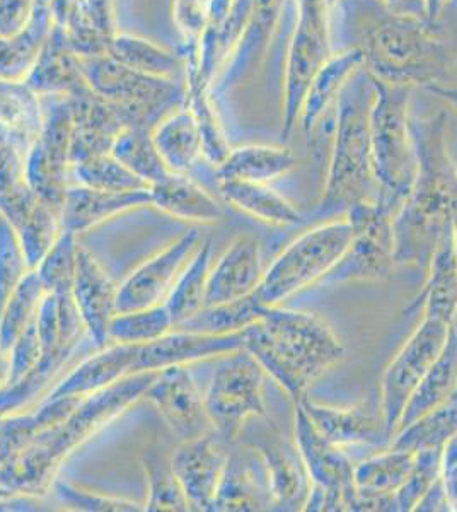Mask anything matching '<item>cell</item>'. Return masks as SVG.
<instances>
[{
  "instance_id": "cell-11",
  "label": "cell",
  "mask_w": 457,
  "mask_h": 512,
  "mask_svg": "<svg viewBox=\"0 0 457 512\" xmlns=\"http://www.w3.org/2000/svg\"><path fill=\"white\" fill-rule=\"evenodd\" d=\"M144 400L157 408L166 425L174 436L180 437V441L214 432L205 410L203 395L188 371V366L166 367L159 371L145 391Z\"/></svg>"
},
{
  "instance_id": "cell-15",
  "label": "cell",
  "mask_w": 457,
  "mask_h": 512,
  "mask_svg": "<svg viewBox=\"0 0 457 512\" xmlns=\"http://www.w3.org/2000/svg\"><path fill=\"white\" fill-rule=\"evenodd\" d=\"M418 451L391 448L353 468L355 501L352 509H386L396 506V494L410 480Z\"/></svg>"
},
{
  "instance_id": "cell-27",
  "label": "cell",
  "mask_w": 457,
  "mask_h": 512,
  "mask_svg": "<svg viewBox=\"0 0 457 512\" xmlns=\"http://www.w3.org/2000/svg\"><path fill=\"white\" fill-rule=\"evenodd\" d=\"M260 299L255 292L251 296L243 297L239 301L219 304V306H205L190 320L183 321L174 330L185 332L212 333V335H224V333L244 332L248 326L260 320Z\"/></svg>"
},
{
  "instance_id": "cell-6",
  "label": "cell",
  "mask_w": 457,
  "mask_h": 512,
  "mask_svg": "<svg viewBox=\"0 0 457 512\" xmlns=\"http://www.w3.org/2000/svg\"><path fill=\"white\" fill-rule=\"evenodd\" d=\"M451 330V323L425 316L386 367L381 381V415L389 441H393L406 405L418 384L422 383L446 347Z\"/></svg>"
},
{
  "instance_id": "cell-4",
  "label": "cell",
  "mask_w": 457,
  "mask_h": 512,
  "mask_svg": "<svg viewBox=\"0 0 457 512\" xmlns=\"http://www.w3.org/2000/svg\"><path fill=\"white\" fill-rule=\"evenodd\" d=\"M348 219H333L294 239L265 270L255 294L265 306H280L307 287L319 286L352 245Z\"/></svg>"
},
{
  "instance_id": "cell-32",
  "label": "cell",
  "mask_w": 457,
  "mask_h": 512,
  "mask_svg": "<svg viewBox=\"0 0 457 512\" xmlns=\"http://www.w3.org/2000/svg\"><path fill=\"white\" fill-rule=\"evenodd\" d=\"M47 291L41 286L35 270L21 280V284L12 292L6 308L0 315V345L9 354L19 335L35 320L40 311L41 301Z\"/></svg>"
},
{
  "instance_id": "cell-5",
  "label": "cell",
  "mask_w": 457,
  "mask_h": 512,
  "mask_svg": "<svg viewBox=\"0 0 457 512\" xmlns=\"http://www.w3.org/2000/svg\"><path fill=\"white\" fill-rule=\"evenodd\" d=\"M267 374L248 350L220 357L203 395L205 410L217 436L238 443L251 419H268L265 403Z\"/></svg>"
},
{
  "instance_id": "cell-40",
  "label": "cell",
  "mask_w": 457,
  "mask_h": 512,
  "mask_svg": "<svg viewBox=\"0 0 457 512\" xmlns=\"http://www.w3.org/2000/svg\"><path fill=\"white\" fill-rule=\"evenodd\" d=\"M9 373H11V359H9L6 350L2 349V345H0V390L6 388Z\"/></svg>"
},
{
  "instance_id": "cell-2",
  "label": "cell",
  "mask_w": 457,
  "mask_h": 512,
  "mask_svg": "<svg viewBox=\"0 0 457 512\" xmlns=\"http://www.w3.org/2000/svg\"><path fill=\"white\" fill-rule=\"evenodd\" d=\"M244 349L296 403L345 355L342 340L323 318L282 304L261 308L260 320L244 330Z\"/></svg>"
},
{
  "instance_id": "cell-39",
  "label": "cell",
  "mask_w": 457,
  "mask_h": 512,
  "mask_svg": "<svg viewBox=\"0 0 457 512\" xmlns=\"http://www.w3.org/2000/svg\"><path fill=\"white\" fill-rule=\"evenodd\" d=\"M440 483L446 494L447 506L457 511V434L442 448Z\"/></svg>"
},
{
  "instance_id": "cell-8",
  "label": "cell",
  "mask_w": 457,
  "mask_h": 512,
  "mask_svg": "<svg viewBox=\"0 0 457 512\" xmlns=\"http://www.w3.org/2000/svg\"><path fill=\"white\" fill-rule=\"evenodd\" d=\"M200 245V229L191 227L164 250L140 263L118 286L116 313L154 308L166 303L174 282Z\"/></svg>"
},
{
  "instance_id": "cell-7",
  "label": "cell",
  "mask_w": 457,
  "mask_h": 512,
  "mask_svg": "<svg viewBox=\"0 0 457 512\" xmlns=\"http://www.w3.org/2000/svg\"><path fill=\"white\" fill-rule=\"evenodd\" d=\"M348 221L353 227L352 245L324 282L342 284L388 277L396 263L393 219H389V209L382 204L374 207L362 202L350 209Z\"/></svg>"
},
{
  "instance_id": "cell-3",
  "label": "cell",
  "mask_w": 457,
  "mask_h": 512,
  "mask_svg": "<svg viewBox=\"0 0 457 512\" xmlns=\"http://www.w3.org/2000/svg\"><path fill=\"white\" fill-rule=\"evenodd\" d=\"M40 361L19 383L0 390V419L38 407L87 337L70 292L47 294L38 311Z\"/></svg>"
},
{
  "instance_id": "cell-23",
  "label": "cell",
  "mask_w": 457,
  "mask_h": 512,
  "mask_svg": "<svg viewBox=\"0 0 457 512\" xmlns=\"http://www.w3.org/2000/svg\"><path fill=\"white\" fill-rule=\"evenodd\" d=\"M220 193L227 204L272 226L302 222L301 214L290 202L258 181L220 180Z\"/></svg>"
},
{
  "instance_id": "cell-24",
  "label": "cell",
  "mask_w": 457,
  "mask_h": 512,
  "mask_svg": "<svg viewBox=\"0 0 457 512\" xmlns=\"http://www.w3.org/2000/svg\"><path fill=\"white\" fill-rule=\"evenodd\" d=\"M140 463L147 480V502L144 511H190L173 468V451L164 448L157 437L140 453Z\"/></svg>"
},
{
  "instance_id": "cell-18",
  "label": "cell",
  "mask_w": 457,
  "mask_h": 512,
  "mask_svg": "<svg viewBox=\"0 0 457 512\" xmlns=\"http://www.w3.org/2000/svg\"><path fill=\"white\" fill-rule=\"evenodd\" d=\"M248 448L258 454L263 472L267 477L268 497L278 506H306L307 495L311 490V480L302 463L299 451L287 448L280 439H258L246 443Z\"/></svg>"
},
{
  "instance_id": "cell-37",
  "label": "cell",
  "mask_w": 457,
  "mask_h": 512,
  "mask_svg": "<svg viewBox=\"0 0 457 512\" xmlns=\"http://www.w3.org/2000/svg\"><path fill=\"white\" fill-rule=\"evenodd\" d=\"M53 490L57 494L60 502L69 507L72 511L86 512H139L144 511V506L137 502L127 501V499H118L110 495L99 494L84 490L76 485H70L67 482L53 483Z\"/></svg>"
},
{
  "instance_id": "cell-20",
  "label": "cell",
  "mask_w": 457,
  "mask_h": 512,
  "mask_svg": "<svg viewBox=\"0 0 457 512\" xmlns=\"http://www.w3.org/2000/svg\"><path fill=\"white\" fill-rule=\"evenodd\" d=\"M151 205L174 217L195 224H219L224 207L205 188L183 173H169L151 185Z\"/></svg>"
},
{
  "instance_id": "cell-9",
  "label": "cell",
  "mask_w": 457,
  "mask_h": 512,
  "mask_svg": "<svg viewBox=\"0 0 457 512\" xmlns=\"http://www.w3.org/2000/svg\"><path fill=\"white\" fill-rule=\"evenodd\" d=\"M296 443L311 487L323 490L324 511L352 509L355 501L352 465L342 448L319 434L301 405L296 408Z\"/></svg>"
},
{
  "instance_id": "cell-16",
  "label": "cell",
  "mask_w": 457,
  "mask_h": 512,
  "mask_svg": "<svg viewBox=\"0 0 457 512\" xmlns=\"http://www.w3.org/2000/svg\"><path fill=\"white\" fill-rule=\"evenodd\" d=\"M137 355L139 345H106L103 349H98L96 354L89 355L87 359L79 362L69 374H65L64 378L53 386L47 398H87L96 395L99 391L120 383L122 379L137 374Z\"/></svg>"
},
{
  "instance_id": "cell-35",
  "label": "cell",
  "mask_w": 457,
  "mask_h": 512,
  "mask_svg": "<svg viewBox=\"0 0 457 512\" xmlns=\"http://www.w3.org/2000/svg\"><path fill=\"white\" fill-rule=\"evenodd\" d=\"M79 236L64 229L57 243L50 248L40 265L35 268L41 286L47 294L70 292L76 275L77 256H79Z\"/></svg>"
},
{
  "instance_id": "cell-12",
  "label": "cell",
  "mask_w": 457,
  "mask_h": 512,
  "mask_svg": "<svg viewBox=\"0 0 457 512\" xmlns=\"http://www.w3.org/2000/svg\"><path fill=\"white\" fill-rule=\"evenodd\" d=\"M116 292L118 286L106 274L98 258L81 243L70 296L86 328L87 338L96 350L110 345L108 330L116 315Z\"/></svg>"
},
{
  "instance_id": "cell-26",
  "label": "cell",
  "mask_w": 457,
  "mask_h": 512,
  "mask_svg": "<svg viewBox=\"0 0 457 512\" xmlns=\"http://www.w3.org/2000/svg\"><path fill=\"white\" fill-rule=\"evenodd\" d=\"M152 140L171 173L186 175V171L202 154L198 123L190 115L168 118L152 132Z\"/></svg>"
},
{
  "instance_id": "cell-31",
  "label": "cell",
  "mask_w": 457,
  "mask_h": 512,
  "mask_svg": "<svg viewBox=\"0 0 457 512\" xmlns=\"http://www.w3.org/2000/svg\"><path fill=\"white\" fill-rule=\"evenodd\" d=\"M174 323L164 304L116 313L110 323V344L145 345L173 332Z\"/></svg>"
},
{
  "instance_id": "cell-38",
  "label": "cell",
  "mask_w": 457,
  "mask_h": 512,
  "mask_svg": "<svg viewBox=\"0 0 457 512\" xmlns=\"http://www.w3.org/2000/svg\"><path fill=\"white\" fill-rule=\"evenodd\" d=\"M41 355V337L38 330V316L29 323L28 328L19 335L18 340L14 342L9 350V359H11V373L7 386L19 383L24 376H28L36 362L40 361ZM4 390V388H2Z\"/></svg>"
},
{
  "instance_id": "cell-13",
  "label": "cell",
  "mask_w": 457,
  "mask_h": 512,
  "mask_svg": "<svg viewBox=\"0 0 457 512\" xmlns=\"http://www.w3.org/2000/svg\"><path fill=\"white\" fill-rule=\"evenodd\" d=\"M244 349V332L212 333L173 330L151 344L139 345L137 373H159L166 367L220 359Z\"/></svg>"
},
{
  "instance_id": "cell-33",
  "label": "cell",
  "mask_w": 457,
  "mask_h": 512,
  "mask_svg": "<svg viewBox=\"0 0 457 512\" xmlns=\"http://www.w3.org/2000/svg\"><path fill=\"white\" fill-rule=\"evenodd\" d=\"M253 460H241L229 453L226 472L215 497L214 511H258L261 509L260 482Z\"/></svg>"
},
{
  "instance_id": "cell-36",
  "label": "cell",
  "mask_w": 457,
  "mask_h": 512,
  "mask_svg": "<svg viewBox=\"0 0 457 512\" xmlns=\"http://www.w3.org/2000/svg\"><path fill=\"white\" fill-rule=\"evenodd\" d=\"M31 272L18 234L0 216V315L21 280Z\"/></svg>"
},
{
  "instance_id": "cell-21",
  "label": "cell",
  "mask_w": 457,
  "mask_h": 512,
  "mask_svg": "<svg viewBox=\"0 0 457 512\" xmlns=\"http://www.w3.org/2000/svg\"><path fill=\"white\" fill-rule=\"evenodd\" d=\"M425 297V316L451 323L457 315V226L447 227L430 256V275Z\"/></svg>"
},
{
  "instance_id": "cell-34",
  "label": "cell",
  "mask_w": 457,
  "mask_h": 512,
  "mask_svg": "<svg viewBox=\"0 0 457 512\" xmlns=\"http://www.w3.org/2000/svg\"><path fill=\"white\" fill-rule=\"evenodd\" d=\"M77 181L86 187L110 190V192H142L151 190V185L140 180L125 164L111 154H99L93 158L84 159L74 166Z\"/></svg>"
},
{
  "instance_id": "cell-30",
  "label": "cell",
  "mask_w": 457,
  "mask_h": 512,
  "mask_svg": "<svg viewBox=\"0 0 457 512\" xmlns=\"http://www.w3.org/2000/svg\"><path fill=\"white\" fill-rule=\"evenodd\" d=\"M292 166L289 152L267 147H244L229 152L226 161L220 164V180L263 181L282 175Z\"/></svg>"
},
{
  "instance_id": "cell-25",
  "label": "cell",
  "mask_w": 457,
  "mask_h": 512,
  "mask_svg": "<svg viewBox=\"0 0 457 512\" xmlns=\"http://www.w3.org/2000/svg\"><path fill=\"white\" fill-rule=\"evenodd\" d=\"M212 267V241H202L198 250L193 253L190 262L186 263L174 287L166 299V309L171 315L174 328L183 321L190 320L205 306V291Z\"/></svg>"
},
{
  "instance_id": "cell-29",
  "label": "cell",
  "mask_w": 457,
  "mask_h": 512,
  "mask_svg": "<svg viewBox=\"0 0 457 512\" xmlns=\"http://www.w3.org/2000/svg\"><path fill=\"white\" fill-rule=\"evenodd\" d=\"M111 154L149 185L171 173L154 146L152 134L145 127L125 128L116 137Z\"/></svg>"
},
{
  "instance_id": "cell-28",
  "label": "cell",
  "mask_w": 457,
  "mask_h": 512,
  "mask_svg": "<svg viewBox=\"0 0 457 512\" xmlns=\"http://www.w3.org/2000/svg\"><path fill=\"white\" fill-rule=\"evenodd\" d=\"M457 434V388L446 402L434 412L405 427L394 436V448L420 451L427 448H442Z\"/></svg>"
},
{
  "instance_id": "cell-1",
  "label": "cell",
  "mask_w": 457,
  "mask_h": 512,
  "mask_svg": "<svg viewBox=\"0 0 457 512\" xmlns=\"http://www.w3.org/2000/svg\"><path fill=\"white\" fill-rule=\"evenodd\" d=\"M156 376L157 373L132 374L84 398L60 424L0 461V490L19 497L47 494L65 461L128 408L144 400L145 391Z\"/></svg>"
},
{
  "instance_id": "cell-14",
  "label": "cell",
  "mask_w": 457,
  "mask_h": 512,
  "mask_svg": "<svg viewBox=\"0 0 457 512\" xmlns=\"http://www.w3.org/2000/svg\"><path fill=\"white\" fill-rule=\"evenodd\" d=\"M265 275L260 241L255 236L241 234L210 267L205 306L239 301L258 289ZM203 306V308H205Z\"/></svg>"
},
{
  "instance_id": "cell-19",
  "label": "cell",
  "mask_w": 457,
  "mask_h": 512,
  "mask_svg": "<svg viewBox=\"0 0 457 512\" xmlns=\"http://www.w3.org/2000/svg\"><path fill=\"white\" fill-rule=\"evenodd\" d=\"M301 405L319 434L338 448L353 444H379L388 439L382 415H376L365 405L352 408H333L302 398Z\"/></svg>"
},
{
  "instance_id": "cell-10",
  "label": "cell",
  "mask_w": 457,
  "mask_h": 512,
  "mask_svg": "<svg viewBox=\"0 0 457 512\" xmlns=\"http://www.w3.org/2000/svg\"><path fill=\"white\" fill-rule=\"evenodd\" d=\"M229 449L215 432L181 441L173 451V468L190 511H214L226 472Z\"/></svg>"
},
{
  "instance_id": "cell-22",
  "label": "cell",
  "mask_w": 457,
  "mask_h": 512,
  "mask_svg": "<svg viewBox=\"0 0 457 512\" xmlns=\"http://www.w3.org/2000/svg\"><path fill=\"white\" fill-rule=\"evenodd\" d=\"M456 388L457 330L452 326L442 354L439 355V359L435 361L434 366L430 367L429 373L425 374L422 383L418 384L417 390L406 405L396 434L403 431L408 425L413 424V422H417L418 419H422L423 415L434 412L435 408L446 402L447 398L456 391Z\"/></svg>"
},
{
  "instance_id": "cell-17",
  "label": "cell",
  "mask_w": 457,
  "mask_h": 512,
  "mask_svg": "<svg viewBox=\"0 0 457 512\" xmlns=\"http://www.w3.org/2000/svg\"><path fill=\"white\" fill-rule=\"evenodd\" d=\"M145 205H151V190L110 192L77 183L69 185L65 192L60 221L64 229L79 236L103 222Z\"/></svg>"
}]
</instances>
